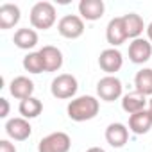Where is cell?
Returning a JSON list of instances; mask_svg holds the SVG:
<instances>
[{"instance_id": "6da1fadb", "label": "cell", "mask_w": 152, "mask_h": 152, "mask_svg": "<svg viewBox=\"0 0 152 152\" xmlns=\"http://www.w3.org/2000/svg\"><path fill=\"white\" fill-rule=\"evenodd\" d=\"M99 109H100V102L95 97L83 95V97L70 100L66 113H68L70 120H73V122H86V120L95 118L99 115Z\"/></svg>"}, {"instance_id": "7a4b0ae2", "label": "cell", "mask_w": 152, "mask_h": 152, "mask_svg": "<svg viewBox=\"0 0 152 152\" xmlns=\"http://www.w3.org/2000/svg\"><path fill=\"white\" fill-rule=\"evenodd\" d=\"M57 20V15H56V7L54 4L50 2H38L32 6L31 9V25L34 29H39V31H47L50 29Z\"/></svg>"}, {"instance_id": "3957f363", "label": "cell", "mask_w": 152, "mask_h": 152, "mask_svg": "<svg viewBox=\"0 0 152 152\" xmlns=\"http://www.w3.org/2000/svg\"><path fill=\"white\" fill-rule=\"evenodd\" d=\"M70 148H72V140L63 131L50 132L38 143V152H68Z\"/></svg>"}, {"instance_id": "277c9868", "label": "cell", "mask_w": 152, "mask_h": 152, "mask_svg": "<svg viewBox=\"0 0 152 152\" xmlns=\"http://www.w3.org/2000/svg\"><path fill=\"white\" fill-rule=\"evenodd\" d=\"M77 90H79V83H77V79H75L72 73H61V75H57V77L52 81V86H50L52 95L56 99H61V100L75 97Z\"/></svg>"}, {"instance_id": "5b68a950", "label": "cell", "mask_w": 152, "mask_h": 152, "mask_svg": "<svg viewBox=\"0 0 152 152\" xmlns=\"http://www.w3.org/2000/svg\"><path fill=\"white\" fill-rule=\"evenodd\" d=\"M122 91H124L122 81L115 77V75H106V77H102L97 83V95L106 102L118 100L122 97Z\"/></svg>"}, {"instance_id": "8992f818", "label": "cell", "mask_w": 152, "mask_h": 152, "mask_svg": "<svg viewBox=\"0 0 152 152\" xmlns=\"http://www.w3.org/2000/svg\"><path fill=\"white\" fill-rule=\"evenodd\" d=\"M57 31L66 39H77L84 34V20L77 15H66L57 22Z\"/></svg>"}, {"instance_id": "52a82bcc", "label": "cell", "mask_w": 152, "mask_h": 152, "mask_svg": "<svg viewBox=\"0 0 152 152\" xmlns=\"http://www.w3.org/2000/svg\"><path fill=\"white\" fill-rule=\"evenodd\" d=\"M6 132L15 141H25L32 134V127L27 118L18 116V118H11L6 122Z\"/></svg>"}, {"instance_id": "ba28073f", "label": "cell", "mask_w": 152, "mask_h": 152, "mask_svg": "<svg viewBox=\"0 0 152 152\" xmlns=\"http://www.w3.org/2000/svg\"><path fill=\"white\" fill-rule=\"evenodd\" d=\"M152 56V43L145 38L132 39L129 43V59L134 64H143L150 59Z\"/></svg>"}, {"instance_id": "9c48e42d", "label": "cell", "mask_w": 152, "mask_h": 152, "mask_svg": "<svg viewBox=\"0 0 152 152\" xmlns=\"http://www.w3.org/2000/svg\"><path fill=\"white\" fill-rule=\"evenodd\" d=\"M122 64H124V57H122V52L116 48H106L99 56V66L107 75H115L122 68Z\"/></svg>"}, {"instance_id": "30bf717a", "label": "cell", "mask_w": 152, "mask_h": 152, "mask_svg": "<svg viewBox=\"0 0 152 152\" xmlns=\"http://www.w3.org/2000/svg\"><path fill=\"white\" fill-rule=\"evenodd\" d=\"M104 11H106V6L102 0H81L79 2V15L83 20H88V22L100 20L104 16Z\"/></svg>"}, {"instance_id": "8fae6325", "label": "cell", "mask_w": 152, "mask_h": 152, "mask_svg": "<svg viewBox=\"0 0 152 152\" xmlns=\"http://www.w3.org/2000/svg\"><path fill=\"white\" fill-rule=\"evenodd\" d=\"M9 91L15 99H18L20 102L25 100V99H31L32 93H34V83L25 77V75H18V77H15L9 84Z\"/></svg>"}, {"instance_id": "7c38bea8", "label": "cell", "mask_w": 152, "mask_h": 152, "mask_svg": "<svg viewBox=\"0 0 152 152\" xmlns=\"http://www.w3.org/2000/svg\"><path fill=\"white\" fill-rule=\"evenodd\" d=\"M106 39H107V43L111 45V48L122 45V43L127 39V32H125V27H124V20H122V16H116V18H113V20L107 23V29H106Z\"/></svg>"}, {"instance_id": "4fadbf2b", "label": "cell", "mask_w": 152, "mask_h": 152, "mask_svg": "<svg viewBox=\"0 0 152 152\" xmlns=\"http://www.w3.org/2000/svg\"><path fill=\"white\" fill-rule=\"evenodd\" d=\"M129 140V129L127 125L120 124V122H115V124H109L107 129H106V141L115 147V148H120L127 143Z\"/></svg>"}, {"instance_id": "5bb4252c", "label": "cell", "mask_w": 152, "mask_h": 152, "mask_svg": "<svg viewBox=\"0 0 152 152\" xmlns=\"http://www.w3.org/2000/svg\"><path fill=\"white\" fill-rule=\"evenodd\" d=\"M45 64V72H57L63 66V52L54 45H45L39 50Z\"/></svg>"}, {"instance_id": "9a60e30c", "label": "cell", "mask_w": 152, "mask_h": 152, "mask_svg": "<svg viewBox=\"0 0 152 152\" xmlns=\"http://www.w3.org/2000/svg\"><path fill=\"white\" fill-rule=\"evenodd\" d=\"M147 97L143 95V93H140V91H131V93H127V95H124L122 97V109L125 111V113H129V116L131 115H134V113H140V111H143L145 109V106H147Z\"/></svg>"}, {"instance_id": "2e32d148", "label": "cell", "mask_w": 152, "mask_h": 152, "mask_svg": "<svg viewBox=\"0 0 152 152\" xmlns=\"http://www.w3.org/2000/svg\"><path fill=\"white\" fill-rule=\"evenodd\" d=\"M20 7L16 4H2L0 6V29L7 31L20 22Z\"/></svg>"}, {"instance_id": "e0dca14e", "label": "cell", "mask_w": 152, "mask_h": 152, "mask_svg": "<svg viewBox=\"0 0 152 152\" xmlns=\"http://www.w3.org/2000/svg\"><path fill=\"white\" fill-rule=\"evenodd\" d=\"M152 127V118L147 109L129 116V131L134 134H147Z\"/></svg>"}, {"instance_id": "ac0fdd59", "label": "cell", "mask_w": 152, "mask_h": 152, "mask_svg": "<svg viewBox=\"0 0 152 152\" xmlns=\"http://www.w3.org/2000/svg\"><path fill=\"white\" fill-rule=\"evenodd\" d=\"M124 20V27H125V32H127V38L131 39H138L145 29V23H143V18L136 13H129V15H124L122 16Z\"/></svg>"}, {"instance_id": "d6986e66", "label": "cell", "mask_w": 152, "mask_h": 152, "mask_svg": "<svg viewBox=\"0 0 152 152\" xmlns=\"http://www.w3.org/2000/svg\"><path fill=\"white\" fill-rule=\"evenodd\" d=\"M15 45L22 50H29V48H34L38 45V32L34 29H29V27H23V29H18L15 32V38H13Z\"/></svg>"}, {"instance_id": "ffe728a7", "label": "cell", "mask_w": 152, "mask_h": 152, "mask_svg": "<svg viewBox=\"0 0 152 152\" xmlns=\"http://www.w3.org/2000/svg\"><path fill=\"white\" fill-rule=\"evenodd\" d=\"M18 111H20V115H22L23 118L31 120V118H36V116L41 115V111H43V104H41L39 99L31 97V99H25V100L20 102Z\"/></svg>"}, {"instance_id": "44dd1931", "label": "cell", "mask_w": 152, "mask_h": 152, "mask_svg": "<svg viewBox=\"0 0 152 152\" xmlns=\"http://www.w3.org/2000/svg\"><path fill=\"white\" fill-rule=\"evenodd\" d=\"M134 86H136V91L143 93L145 97L152 95V68H143L136 73Z\"/></svg>"}, {"instance_id": "7402d4cb", "label": "cell", "mask_w": 152, "mask_h": 152, "mask_svg": "<svg viewBox=\"0 0 152 152\" xmlns=\"http://www.w3.org/2000/svg\"><path fill=\"white\" fill-rule=\"evenodd\" d=\"M23 68L29 73H41L45 72V64H43V57L39 52H31L23 57Z\"/></svg>"}, {"instance_id": "603a6c76", "label": "cell", "mask_w": 152, "mask_h": 152, "mask_svg": "<svg viewBox=\"0 0 152 152\" xmlns=\"http://www.w3.org/2000/svg\"><path fill=\"white\" fill-rule=\"evenodd\" d=\"M0 152H16V147L9 140H0Z\"/></svg>"}, {"instance_id": "cb8c5ba5", "label": "cell", "mask_w": 152, "mask_h": 152, "mask_svg": "<svg viewBox=\"0 0 152 152\" xmlns=\"http://www.w3.org/2000/svg\"><path fill=\"white\" fill-rule=\"evenodd\" d=\"M0 118H7V115H9V102H7V99H0Z\"/></svg>"}, {"instance_id": "d4e9b609", "label": "cell", "mask_w": 152, "mask_h": 152, "mask_svg": "<svg viewBox=\"0 0 152 152\" xmlns=\"http://www.w3.org/2000/svg\"><path fill=\"white\" fill-rule=\"evenodd\" d=\"M145 31H147V36H148V41H152V22H150V23L147 25V29H145Z\"/></svg>"}, {"instance_id": "484cf974", "label": "cell", "mask_w": 152, "mask_h": 152, "mask_svg": "<svg viewBox=\"0 0 152 152\" xmlns=\"http://www.w3.org/2000/svg\"><path fill=\"white\" fill-rule=\"evenodd\" d=\"M86 152H106V150H104L102 147H90Z\"/></svg>"}, {"instance_id": "4316f807", "label": "cell", "mask_w": 152, "mask_h": 152, "mask_svg": "<svg viewBox=\"0 0 152 152\" xmlns=\"http://www.w3.org/2000/svg\"><path fill=\"white\" fill-rule=\"evenodd\" d=\"M147 111H148V115H150V118H152V99L148 100V107H147Z\"/></svg>"}]
</instances>
